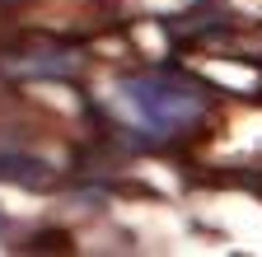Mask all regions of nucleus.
<instances>
[{"mask_svg":"<svg viewBox=\"0 0 262 257\" xmlns=\"http://www.w3.org/2000/svg\"><path fill=\"white\" fill-rule=\"evenodd\" d=\"M0 178L38 187V182H47L52 173H47V164H42V159H28V154H0Z\"/></svg>","mask_w":262,"mask_h":257,"instance_id":"3","label":"nucleus"},{"mask_svg":"<svg viewBox=\"0 0 262 257\" xmlns=\"http://www.w3.org/2000/svg\"><path fill=\"white\" fill-rule=\"evenodd\" d=\"M117 99L131 112V122L150 136H178L187 126H196L206 117L211 94L187 80V75H169V71H150V75H126L117 80Z\"/></svg>","mask_w":262,"mask_h":257,"instance_id":"1","label":"nucleus"},{"mask_svg":"<svg viewBox=\"0 0 262 257\" xmlns=\"http://www.w3.org/2000/svg\"><path fill=\"white\" fill-rule=\"evenodd\" d=\"M80 66V52L71 47H42V52H33V61H14V71L24 75H71Z\"/></svg>","mask_w":262,"mask_h":257,"instance_id":"2","label":"nucleus"}]
</instances>
